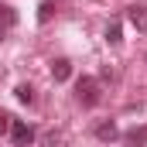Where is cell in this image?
Segmentation results:
<instances>
[{
	"mask_svg": "<svg viewBox=\"0 0 147 147\" xmlns=\"http://www.w3.org/2000/svg\"><path fill=\"white\" fill-rule=\"evenodd\" d=\"M106 45H110V48H116V45H120V41H123V28H120V21H110V24H106Z\"/></svg>",
	"mask_w": 147,
	"mask_h": 147,
	"instance_id": "8",
	"label": "cell"
},
{
	"mask_svg": "<svg viewBox=\"0 0 147 147\" xmlns=\"http://www.w3.org/2000/svg\"><path fill=\"white\" fill-rule=\"evenodd\" d=\"M51 79H55V82H69V79H72V62H69V58H55V62H51Z\"/></svg>",
	"mask_w": 147,
	"mask_h": 147,
	"instance_id": "5",
	"label": "cell"
},
{
	"mask_svg": "<svg viewBox=\"0 0 147 147\" xmlns=\"http://www.w3.org/2000/svg\"><path fill=\"white\" fill-rule=\"evenodd\" d=\"M10 123H14V116L0 110V137H3V134H10Z\"/></svg>",
	"mask_w": 147,
	"mask_h": 147,
	"instance_id": "11",
	"label": "cell"
},
{
	"mask_svg": "<svg viewBox=\"0 0 147 147\" xmlns=\"http://www.w3.org/2000/svg\"><path fill=\"white\" fill-rule=\"evenodd\" d=\"M123 144H127V147H144V144H147V127H134V130H127V134H123Z\"/></svg>",
	"mask_w": 147,
	"mask_h": 147,
	"instance_id": "7",
	"label": "cell"
},
{
	"mask_svg": "<svg viewBox=\"0 0 147 147\" xmlns=\"http://www.w3.org/2000/svg\"><path fill=\"white\" fill-rule=\"evenodd\" d=\"M75 99H79L82 106H99V99H103L99 79H96V75H82V79L75 82Z\"/></svg>",
	"mask_w": 147,
	"mask_h": 147,
	"instance_id": "1",
	"label": "cell"
},
{
	"mask_svg": "<svg viewBox=\"0 0 147 147\" xmlns=\"http://www.w3.org/2000/svg\"><path fill=\"white\" fill-rule=\"evenodd\" d=\"M55 10H58V7H55L51 0H41V7H38V24H48V21L55 17Z\"/></svg>",
	"mask_w": 147,
	"mask_h": 147,
	"instance_id": "9",
	"label": "cell"
},
{
	"mask_svg": "<svg viewBox=\"0 0 147 147\" xmlns=\"http://www.w3.org/2000/svg\"><path fill=\"white\" fill-rule=\"evenodd\" d=\"M14 96H17V99H21V103H24V106H31V103H34V89H31V86H28V82H21V86H17V89H14Z\"/></svg>",
	"mask_w": 147,
	"mask_h": 147,
	"instance_id": "10",
	"label": "cell"
},
{
	"mask_svg": "<svg viewBox=\"0 0 147 147\" xmlns=\"http://www.w3.org/2000/svg\"><path fill=\"white\" fill-rule=\"evenodd\" d=\"M116 137H120V130H116V123H113V120H106V123H99V127H96V140L113 144Z\"/></svg>",
	"mask_w": 147,
	"mask_h": 147,
	"instance_id": "6",
	"label": "cell"
},
{
	"mask_svg": "<svg viewBox=\"0 0 147 147\" xmlns=\"http://www.w3.org/2000/svg\"><path fill=\"white\" fill-rule=\"evenodd\" d=\"M10 140H14V147H31L34 144V127L24 123V120H14L10 123Z\"/></svg>",
	"mask_w": 147,
	"mask_h": 147,
	"instance_id": "2",
	"label": "cell"
},
{
	"mask_svg": "<svg viewBox=\"0 0 147 147\" xmlns=\"http://www.w3.org/2000/svg\"><path fill=\"white\" fill-rule=\"evenodd\" d=\"M127 21H130L137 31H147V3H130V7H127Z\"/></svg>",
	"mask_w": 147,
	"mask_h": 147,
	"instance_id": "3",
	"label": "cell"
},
{
	"mask_svg": "<svg viewBox=\"0 0 147 147\" xmlns=\"http://www.w3.org/2000/svg\"><path fill=\"white\" fill-rule=\"evenodd\" d=\"M14 24H17V10L10 3H0V41L7 38V31H14Z\"/></svg>",
	"mask_w": 147,
	"mask_h": 147,
	"instance_id": "4",
	"label": "cell"
}]
</instances>
